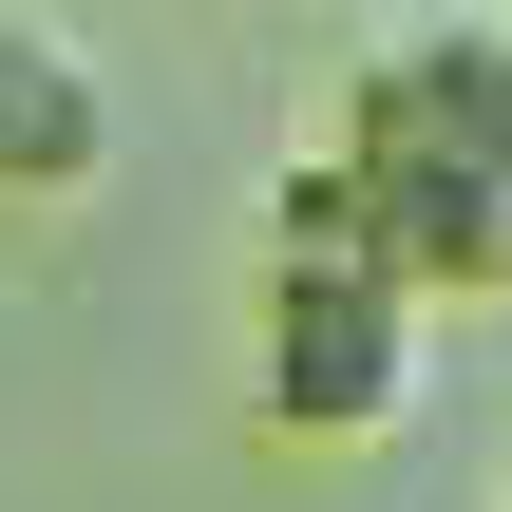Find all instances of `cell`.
<instances>
[{
	"label": "cell",
	"instance_id": "7a4b0ae2",
	"mask_svg": "<svg viewBox=\"0 0 512 512\" xmlns=\"http://www.w3.org/2000/svg\"><path fill=\"white\" fill-rule=\"evenodd\" d=\"M247 399H266V437L361 456V437H399V418L437 399V304H418L399 266H361V247H266Z\"/></svg>",
	"mask_w": 512,
	"mask_h": 512
},
{
	"label": "cell",
	"instance_id": "277c9868",
	"mask_svg": "<svg viewBox=\"0 0 512 512\" xmlns=\"http://www.w3.org/2000/svg\"><path fill=\"white\" fill-rule=\"evenodd\" d=\"M494 19H512V0H494Z\"/></svg>",
	"mask_w": 512,
	"mask_h": 512
},
{
	"label": "cell",
	"instance_id": "3957f363",
	"mask_svg": "<svg viewBox=\"0 0 512 512\" xmlns=\"http://www.w3.org/2000/svg\"><path fill=\"white\" fill-rule=\"evenodd\" d=\"M95 171H114V76H95V38L0 0V209H76Z\"/></svg>",
	"mask_w": 512,
	"mask_h": 512
},
{
	"label": "cell",
	"instance_id": "6da1fadb",
	"mask_svg": "<svg viewBox=\"0 0 512 512\" xmlns=\"http://www.w3.org/2000/svg\"><path fill=\"white\" fill-rule=\"evenodd\" d=\"M380 228V266L418 304H512V19H399L342 76V152H323Z\"/></svg>",
	"mask_w": 512,
	"mask_h": 512
}]
</instances>
